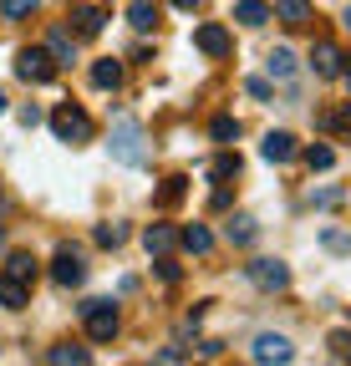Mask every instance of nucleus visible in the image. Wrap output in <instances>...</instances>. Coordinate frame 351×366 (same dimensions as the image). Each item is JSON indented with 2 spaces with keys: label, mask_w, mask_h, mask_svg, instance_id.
Returning a JSON list of instances; mask_svg holds the SVG:
<instances>
[{
  "label": "nucleus",
  "mask_w": 351,
  "mask_h": 366,
  "mask_svg": "<svg viewBox=\"0 0 351 366\" xmlns=\"http://www.w3.org/2000/svg\"><path fill=\"white\" fill-rule=\"evenodd\" d=\"M112 158L122 163V168H143L148 163V143H143V127H138V117H117L112 122Z\"/></svg>",
  "instance_id": "1"
},
{
  "label": "nucleus",
  "mask_w": 351,
  "mask_h": 366,
  "mask_svg": "<svg viewBox=\"0 0 351 366\" xmlns=\"http://www.w3.org/2000/svg\"><path fill=\"white\" fill-rule=\"evenodd\" d=\"M56 56L51 51H41V46H26V51H16V76L21 81H31V86H46V81H56Z\"/></svg>",
  "instance_id": "2"
},
{
  "label": "nucleus",
  "mask_w": 351,
  "mask_h": 366,
  "mask_svg": "<svg viewBox=\"0 0 351 366\" xmlns=\"http://www.w3.org/2000/svg\"><path fill=\"white\" fill-rule=\"evenodd\" d=\"M51 132L61 137V143H71V148H81V143H92V117H86L81 107H56L51 112Z\"/></svg>",
  "instance_id": "3"
},
{
  "label": "nucleus",
  "mask_w": 351,
  "mask_h": 366,
  "mask_svg": "<svg viewBox=\"0 0 351 366\" xmlns=\"http://www.w3.org/2000/svg\"><path fill=\"white\" fill-rule=\"evenodd\" d=\"M81 326L92 341H112L117 336V305L112 300H81Z\"/></svg>",
  "instance_id": "4"
},
{
  "label": "nucleus",
  "mask_w": 351,
  "mask_h": 366,
  "mask_svg": "<svg viewBox=\"0 0 351 366\" xmlns=\"http://www.w3.org/2000/svg\"><path fill=\"white\" fill-rule=\"evenodd\" d=\"M249 356L259 361V366H285V361H295V346H290V336H280V331H259L254 336V346H249Z\"/></svg>",
  "instance_id": "5"
},
{
  "label": "nucleus",
  "mask_w": 351,
  "mask_h": 366,
  "mask_svg": "<svg viewBox=\"0 0 351 366\" xmlns=\"http://www.w3.org/2000/svg\"><path fill=\"white\" fill-rule=\"evenodd\" d=\"M244 274H249V285H259V290H285L290 285V264L285 259H249Z\"/></svg>",
  "instance_id": "6"
},
{
  "label": "nucleus",
  "mask_w": 351,
  "mask_h": 366,
  "mask_svg": "<svg viewBox=\"0 0 351 366\" xmlns=\"http://www.w3.org/2000/svg\"><path fill=\"white\" fill-rule=\"evenodd\" d=\"M311 71L326 76V81L346 71V56H341V46H336V41H316V46H311Z\"/></svg>",
  "instance_id": "7"
},
{
  "label": "nucleus",
  "mask_w": 351,
  "mask_h": 366,
  "mask_svg": "<svg viewBox=\"0 0 351 366\" xmlns=\"http://www.w3.org/2000/svg\"><path fill=\"white\" fill-rule=\"evenodd\" d=\"M51 280H56L61 290H71V285H81V280H86V264H81V254H76V249H61V254L51 259Z\"/></svg>",
  "instance_id": "8"
},
{
  "label": "nucleus",
  "mask_w": 351,
  "mask_h": 366,
  "mask_svg": "<svg viewBox=\"0 0 351 366\" xmlns=\"http://www.w3.org/2000/svg\"><path fill=\"white\" fill-rule=\"evenodd\" d=\"M194 46H199L204 56H229V46H234V41H229V31L219 26V21H204V26L194 31Z\"/></svg>",
  "instance_id": "9"
},
{
  "label": "nucleus",
  "mask_w": 351,
  "mask_h": 366,
  "mask_svg": "<svg viewBox=\"0 0 351 366\" xmlns=\"http://www.w3.org/2000/svg\"><path fill=\"white\" fill-rule=\"evenodd\" d=\"M102 26H107L102 6H71V31H76L81 41H92V36H102Z\"/></svg>",
  "instance_id": "10"
},
{
  "label": "nucleus",
  "mask_w": 351,
  "mask_h": 366,
  "mask_svg": "<svg viewBox=\"0 0 351 366\" xmlns=\"http://www.w3.org/2000/svg\"><path fill=\"white\" fill-rule=\"evenodd\" d=\"M270 16H275L280 26H290V31H305V26H311V0H280Z\"/></svg>",
  "instance_id": "11"
},
{
  "label": "nucleus",
  "mask_w": 351,
  "mask_h": 366,
  "mask_svg": "<svg viewBox=\"0 0 351 366\" xmlns=\"http://www.w3.org/2000/svg\"><path fill=\"white\" fill-rule=\"evenodd\" d=\"M259 153H265L270 163H290L295 153H300V143L290 132H265V143H259Z\"/></svg>",
  "instance_id": "12"
},
{
  "label": "nucleus",
  "mask_w": 351,
  "mask_h": 366,
  "mask_svg": "<svg viewBox=\"0 0 351 366\" xmlns=\"http://www.w3.org/2000/svg\"><path fill=\"white\" fill-rule=\"evenodd\" d=\"M0 305H6V310H26L31 305V285L16 280V274H0Z\"/></svg>",
  "instance_id": "13"
},
{
  "label": "nucleus",
  "mask_w": 351,
  "mask_h": 366,
  "mask_svg": "<svg viewBox=\"0 0 351 366\" xmlns=\"http://www.w3.org/2000/svg\"><path fill=\"white\" fill-rule=\"evenodd\" d=\"M173 244H179V234H173L168 224H148V229H143V249H148V254H168Z\"/></svg>",
  "instance_id": "14"
},
{
  "label": "nucleus",
  "mask_w": 351,
  "mask_h": 366,
  "mask_svg": "<svg viewBox=\"0 0 351 366\" xmlns=\"http://www.w3.org/2000/svg\"><path fill=\"white\" fill-rule=\"evenodd\" d=\"M46 51L56 56V66H71V61H76V36H71V31H51V36H46Z\"/></svg>",
  "instance_id": "15"
},
{
  "label": "nucleus",
  "mask_w": 351,
  "mask_h": 366,
  "mask_svg": "<svg viewBox=\"0 0 351 366\" xmlns=\"http://www.w3.org/2000/svg\"><path fill=\"white\" fill-rule=\"evenodd\" d=\"M127 26H133V31H153L158 26V0H133V6H127Z\"/></svg>",
  "instance_id": "16"
},
{
  "label": "nucleus",
  "mask_w": 351,
  "mask_h": 366,
  "mask_svg": "<svg viewBox=\"0 0 351 366\" xmlns=\"http://www.w3.org/2000/svg\"><path fill=\"white\" fill-rule=\"evenodd\" d=\"M179 244H184L189 254H209V249H214V234H209L204 224H189L184 234H179Z\"/></svg>",
  "instance_id": "17"
},
{
  "label": "nucleus",
  "mask_w": 351,
  "mask_h": 366,
  "mask_svg": "<svg viewBox=\"0 0 351 366\" xmlns=\"http://www.w3.org/2000/svg\"><path fill=\"white\" fill-rule=\"evenodd\" d=\"M234 21H239V26H265V21H270V6H265V0H239V6H234Z\"/></svg>",
  "instance_id": "18"
},
{
  "label": "nucleus",
  "mask_w": 351,
  "mask_h": 366,
  "mask_svg": "<svg viewBox=\"0 0 351 366\" xmlns=\"http://www.w3.org/2000/svg\"><path fill=\"white\" fill-rule=\"evenodd\" d=\"M270 76L275 81H295V51H290V46H275V51H270Z\"/></svg>",
  "instance_id": "19"
},
{
  "label": "nucleus",
  "mask_w": 351,
  "mask_h": 366,
  "mask_svg": "<svg viewBox=\"0 0 351 366\" xmlns=\"http://www.w3.org/2000/svg\"><path fill=\"white\" fill-rule=\"evenodd\" d=\"M224 234H229V244H254L259 229H254V219H249V214H234V219L224 224Z\"/></svg>",
  "instance_id": "20"
},
{
  "label": "nucleus",
  "mask_w": 351,
  "mask_h": 366,
  "mask_svg": "<svg viewBox=\"0 0 351 366\" xmlns=\"http://www.w3.org/2000/svg\"><path fill=\"white\" fill-rule=\"evenodd\" d=\"M122 81V66L112 61V56H102V61H92V86H102V92H112Z\"/></svg>",
  "instance_id": "21"
},
{
  "label": "nucleus",
  "mask_w": 351,
  "mask_h": 366,
  "mask_svg": "<svg viewBox=\"0 0 351 366\" xmlns=\"http://www.w3.org/2000/svg\"><path fill=\"white\" fill-rule=\"evenodd\" d=\"M184 194H189V178H184V173H173V178H163L158 204H163V209H173V204H184Z\"/></svg>",
  "instance_id": "22"
},
{
  "label": "nucleus",
  "mask_w": 351,
  "mask_h": 366,
  "mask_svg": "<svg viewBox=\"0 0 351 366\" xmlns=\"http://www.w3.org/2000/svg\"><path fill=\"white\" fill-rule=\"evenodd\" d=\"M36 269H41V259H36V254H26V249L6 259V274H16V280H26V285L36 280Z\"/></svg>",
  "instance_id": "23"
},
{
  "label": "nucleus",
  "mask_w": 351,
  "mask_h": 366,
  "mask_svg": "<svg viewBox=\"0 0 351 366\" xmlns=\"http://www.w3.org/2000/svg\"><path fill=\"white\" fill-rule=\"evenodd\" d=\"M46 361H51V366H66V361H71V366H86V361H92V351H86V346H51Z\"/></svg>",
  "instance_id": "24"
},
{
  "label": "nucleus",
  "mask_w": 351,
  "mask_h": 366,
  "mask_svg": "<svg viewBox=\"0 0 351 366\" xmlns=\"http://www.w3.org/2000/svg\"><path fill=\"white\" fill-rule=\"evenodd\" d=\"M300 158H305V163H311V173H326V168H331V163H336V153H331V148H326V143H311V148H305V153H300Z\"/></svg>",
  "instance_id": "25"
},
{
  "label": "nucleus",
  "mask_w": 351,
  "mask_h": 366,
  "mask_svg": "<svg viewBox=\"0 0 351 366\" xmlns=\"http://www.w3.org/2000/svg\"><path fill=\"white\" fill-rule=\"evenodd\" d=\"M209 137H214V143H234V137H239V122H234V117H214V122H209Z\"/></svg>",
  "instance_id": "26"
},
{
  "label": "nucleus",
  "mask_w": 351,
  "mask_h": 366,
  "mask_svg": "<svg viewBox=\"0 0 351 366\" xmlns=\"http://www.w3.org/2000/svg\"><path fill=\"white\" fill-rule=\"evenodd\" d=\"M122 239H127V229H122V224H97V244H102V249H117Z\"/></svg>",
  "instance_id": "27"
},
{
  "label": "nucleus",
  "mask_w": 351,
  "mask_h": 366,
  "mask_svg": "<svg viewBox=\"0 0 351 366\" xmlns=\"http://www.w3.org/2000/svg\"><path fill=\"white\" fill-rule=\"evenodd\" d=\"M209 173H214V178H239V153H219Z\"/></svg>",
  "instance_id": "28"
},
{
  "label": "nucleus",
  "mask_w": 351,
  "mask_h": 366,
  "mask_svg": "<svg viewBox=\"0 0 351 366\" xmlns=\"http://www.w3.org/2000/svg\"><path fill=\"white\" fill-rule=\"evenodd\" d=\"M41 6V0H0V16H11V21H21V16H31Z\"/></svg>",
  "instance_id": "29"
},
{
  "label": "nucleus",
  "mask_w": 351,
  "mask_h": 366,
  "mask_svg": "<svg viewBox=\"0 0 351 366\" xmlns=\"http://www.w3.org/2000/svg\"><path fill=\"white\" fill-rule=\"evenodd\" d=\"M326 346H331V356H336V361H351V331H336Z\"/></svg>",
  "instance_id": "30"
},
{
  "label": "nucleus",
  "mask_w": 351,
  "mask_h": 366,
  "mask_svg": "<svg viewBox=\"0 0 351 366\" xmlns=\"http://www.w3.org/2000/svg\"><path fill=\"white\" fill-rule=\"evenodd\" d=\"M326 249H336V254H341V249H351V239L341 234V229H326Z\"/></svg>",
  "instance_id": "31"
},
{
  "label": "nucleus",
  "mask_w": 351,
  "mask_h": 366,
  "mask_svg": "<svg viewBox=\"0 0 351 366\" xmlns=\"http://www.w3.org/2000/svg\"><path fill=\"white\" fill-rule=\"evenodd\" d=\"M244 92H249V97H270V81H265V76H249Z\"/></svg>",
  "instance_id": "32"
},
{
  "label": "nucleus",
  "mask_w": 351,
  "mask_h": 366,
  "mask_svg": "<svg viewBox=\"0 0 351 366\" xmlns=\"http://www.w3.org/2000/svg\"><path fill=\"white\" fill-rule=\"evenodd\" d=\"M331 132H346V137H351V102L336 112V127H331Z\"/></svg>",
  "instance_id": "33"
},
{
  "label": "nucleus",
  "mask_w": 351,
  "mask_h": 366,
  "mask_svg": "<svg viewBox=\"0 0 351 366\" xmlns=\"http://www.w3.org/2000/svg\"><path fill=\"white\" fill-rule=\"evenodd\" d=\"M158 274H163V280H179V264H173V259H163V254H158Z\"/></svg>",
  "instance_id": "34"
},
{
  "label": "nucleus",
  "mask_w": 351,
  "mask_h": 366,
  "mask_svg": "<svg viewBox=\"0 0 351 366\" xmlns=\"http://www.w3.org/2000/svg\"><path fill=\"white\" fill-rule=\"evenodd\" d=\"M173 6H179V11H199V6H204V0H173Z\"/></svg>",
  "instance_id": "35"
},
{
  "label": "nucleus",
  "mask_w": 351,
  "mask_h": 366,
  "mask_svg": "<svg viewBox=\"0 0 351 366\" xmlns=\"http://www.w3.org/2000/svg\"><path fill=\"white\" fill-rule=\"evenodd\" d=\"M0 117H6V92H0Z\"/></svg>",
  "instance_id": "36"
},
{
  "label": "nucleus",
  "mask_w": 351,
  "mask_h": 366,
  "mask_svg": "<svg viewBox=\"0 0 351 366\" xmlns=\"http://www.w3.org/2000/svg\"><path fill=\"white\" fill-rule=\"evenodd\" d=\"M346 26H351V11H346Z\"/></svg>",
  "instance_id": "37"
},
{
  "label": "nucleus",
  "mask_w": 351,
  "mask_h": 366,
  "mask_svg": "<svg viewBox=\"0 0 351 366\" xmlns=\"http://www.w3.org/2000/svg\"><path fill=\"white\" fill-rule=\"evenodd\" d=\"M0 249H6V239H0Z\"/></svg>",
  "instance_id": "38"
}]
</instances>
